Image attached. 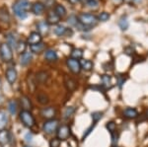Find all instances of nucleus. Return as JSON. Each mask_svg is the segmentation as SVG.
I'll use <instances>...</instances> for the list:
<instances>
[{"mask_svg": "<svg viewBox=\"0 0 148 147\" xmlns=\"http://www.w3.org/2000/svg\"><path fill=\"white\" fill-rule=\"evenodd\" d=\"M109 19H110V14L107 13V12H102V13H100L99 16H98V20L102 21V22H106Z\"/></svg>", "mask_w": 148, "mask_h": 147, "instance_id": "obj_37", "label": "nucleus"}, {"mask_svg": "<svg viewBox=\"0 0 148 147\" xmlns=\"http://www.w3.org/2000/svg\"><path fill=\"white\" fill-rule=\"evenodd\" d=\"M45 49H46V44H44V42H39V44H33V46H31V51H32V53H42V51H45Z\"/></svg>", "mask_w": 148, "mask_h": 147, "instance_id": "obj_21", "label": "nucleus"}, {"mask_svg": "<svg viewBox=\"0 0 148 147\" xmlns=\"http://www.w3.org/2000/svg\"><path fill=\"white\" fill-rule=\"evenodd\" d=\"M58 129V120H47L46 122L44 124V126H42V129L47 134H51L53 133L56 130Z\"/></svg>", "mask_w": 148, "mask_h": 147, "instance_id": "obj_5", "label": "nucleus"}, {"mask_svg": "<svg viewBox=\"0 0 148 147\" xmlns=\"http://www.w3.org/2000/svg\"><path fill=\"white\" fill-rule=\"evenodd\" d=\"M116 80H118V84H119V87L121 88V86H123V84H125V78L121 76V75H119V76H116Z\"/></svg>", "mask_w": 148, "mask_h": 147, "instance_id": "obj_41", "label": "nucleus"}, {"mask_svg": "<svg viewBox=\"0 0 148 147\" xmlns=\"http://www.w3.org/2000/svg\"><path fill=\"white\" fill-rule=\"evenodd\" d=\"M106 127L108 129V130L111 132V134H113L116 132V124L114 122H110L108 124H106Z\"/></svg>", "mask_w": 148, "mask_h": 147, "instance_id": "obj_36", "label": "nucleus"}, {"mask_svg": "<svg viewBox=\"0 0 148 147\" xmlns=\"http://www.w3.org/2000/svg\"><path fill=\"white\" fill-rule=\"evenodd\" d=\"M80 64H81V69H83L85 71H90L93 69V67H94L93 62L91 60H89V59H83V60L80 62Z\"/></svg>", "mask_w": 148, "mask_h": 147, "instance_id": "obj_24", "label": "nucleus"}, {"mask_svg": "<svg viewBox=\"0 0 148 147\" xmlns=\"http://www.w3.org/2000/svg\"><path fill=\"white\" fill-rule=\"evenodd\" d=\"M21 106L25 111H31L32 110V102L27 96H22L20 99Z\"/></svg>", "mask_w": 148, "mask_h": 147, "instance_id": "obj_19", "label": "nucleus"}, {"mask_svg": "<svg viewBox=\"0 0 148 147\" xmlns=\"http://www.w3.org/2000/svg\"><path fill=\"white\" fill-rule=\"evenodd\" d=\"M17 109H18V104L16 100H11L8 103V111L10 112L11 115H15L17 113Z\"/></svg>", "mask_w": 148, "mask_h": 147, "instance_id": "obj_27", "label": "nucleus"}, {"mask_svg": "<svg viewBox=\"0 0 148 147\" xmlns=\"http://www.w3.org/2000/svg\"><path fill=\"white\" fill-rule=\"evenodd\" d=\"M70 134H71V130H70V127H69L67 124H63L57 129V138L60 141L68 139Z\"/></svg>", "mask_w": 148, "mask_h": 147, "instance_id": "obj_6", "label": "nucleus"}, {"mask_svg": "<svg viewBox=\"0 0 148 147\" xmlns=\"http://www.w3.org/2000/svg\"><path fill=\"white\" fill-rule=\"evenodd\" d=\"M31 4L28 0H16L12 5L13 12L17 17L24 19L27 16V12L30 10Z\"/></svg>", "mask_w": 148, "mask_h": 147, "instance_id": "obj_1", "label": "nucleus"}, {"mask_svg": "<svg viewBox=\"0 0 148 147\" xmlns=\"http://www.w3.org/2000/svg\"><path fill=\"white\" fill-rule=\"evenodd\" d=\"M112 1H113V3L114 5H120L121 3H123V0H112Z\"/></svg>", "mask_w": 148, "mask_h": 147, "instance_id": "obj_43", "label": "nucleus"}, {"mask_svg": "<svg viewBox=\"0 0 148 147\" xmlns=\"http://www.w3.org/2000/svg\"><path fill=\"white\" fill-rule=\"evenodd\" d=\"M64 84H65V87L67 88L68 91H70V92H73L74 90L77 88V82H76L73 78L69 77L67 75L64 77Z\"/></svg>", "mask_w": 148, "mask_h": 147, "instance_id": "obj_13", "label": "nucleus"}, {"mask_svg": "<svg viewBox=\"0 0 148 147\" xmlns=\"http://www.w3.org/2000/svg\"><path fill=\"white\" fill-rule=\"evenodd\" d=\"M80 1H81V2H83V3H86V4H87L88 2L90 1V0H80Z\"/></svg>", "mask_w": 148, "mask_h": 147, "instance_id": "obj_46", "label": "nucleus"}, {"mask_svg": "<svg viewBox=\"0 0 148 147\" xmlns=\"http://www.w3.org/2000/svg\"><path fill=\"white\" fill-rule=\"evenodd\" d=\"M95 1H98V0H95Z\"/></svg>", "mask_w": 148, "mask_h": 147, "instance_id": "obj_50", "label": "nucleus"}, {"mask_svg": "<svg viewBox=\"0 0 148 147\" xmlns=\"http://www.w3.org/2000/svg\"><path fill=\"white\" fill-rule=\"evenodd\" d=\"M59 21H60V18L57 16V14L54 11H51L47 14V22L49 23V25H56L59 23Z\"/></svg>", "mask_w": 148, "mask_h": 147, "instance_id": "obj_15", "label": "nucleus"}, {"mask_svg": "<svg viewBox=\"0 0 148 147\" xmlns=\"http://www.w3.org/2000/svg\"><path fill=\"white\" fill-rule=\"evenodd\" d=\"M26 47H27V44H26V42H25L19 41V42H17V46H16V51H17L18 53L22 54V53H25Z\"/></svg>", "mask_w": 148, "mask_h": 147, "instance_id": "obj_31", "label": "nucleus"}, {"mask_svg": "<svg viewBox=\"0 0 148 147\" xmlns=\"http://www.w3.org/2000/svg\"><path fill=\"white\" fill-rule=\"evenodd\" d=\"M33 59V55L31 53H24L20 56V64L22 66H27L30 64Z\"/></svg>", "mask_w": 148, "mask_h": 147, "instance_id": "obj_16", "label": "nucleus"}, {"mask_svg": "<svg viewBox=\"0 0 148 147\" xmlns=\"http://www.w3.org/2000/svg\"><path fill=\"white\" fill-rule=\"evenodd\" d=\"M66 64H67L68 68L70 69L71 72L75 73V74H78V73L81 71V64L80 61L77 60V59L74 58H67L66 60Z\"/></svg>", "mask_w": 148, "mask_h": 147, "instance_id": "obj_7", "label": "nucleus"}, {"mask_svg": "<svg viewBox=\"0 0 148 147\" xmlns=\"http://www.w3.org/2000/svg\"><path fill=\"white\" fill-rule=\"evenodd\" d=\"M60 145V140L58 138H53L49 142V147H59Z\"/></svg>", "mask_w": 148, "mask_h": 147, "instance_id": "obj_39", "label": "nucleus"}, {"mask_svg": "<svg viewBox=\"0 0 148 147\" xmlns=\"http://www.w3.org/2000/svg\"><path fill=\"white\" fill-rule=\"evenodd\" d=\"M37 29H38V32L42 36L47 35L49 32V25L47 21H40V22L37 24Z\"/></svg>", "mask_w": 148, "mask_h": 147, "instance_id": "obj_11", "label": "nucleus"}, {"mask_svg": "<svg viewBox=\"0 0 148 147\" xmlns=\"http://www.w3.org/2000/svg\"><path fill=\"white\" fill-rule=\"evenodd\" d=\"M95 125H96V124H92V125H91V126H90V127H89V129H88L87 130H86V132H85V133H84V135H83V138H85V137H86V136H88V134H89V133H90V132H91V131H92V130H93V129H94V127H95Z\"/></svg>", "mask_w": 148, "mask_h": 147, "instance_id": "obj_42", "label": "nucleus"}, {"mask_svg": "<svg viewBox=\"0 0 148 147\" xmlns=\"http://www.w3.org/2000/svg\"><path fill=\"white\" fill-rule=\"evenodd\" d=\"M87 6L89 7V8L94 9V10H95V9L98 8V2L95 1V0H90V1L87 3Z\"/></svg>", "mask_w": 148, "mask_h": 147, "instance_id": "obj_40", "label": "nucleus"}, {"mask_svg": "<svg viewBox=\"0 0 148 147\" xmlns=\"http://www.w3.org/2000/svg\"><path fill=\"white\" fill-rule=\"evenodd\" d=\"M10 140V134H9L8 130L1 129L0 130V144L1 145H5Z\"/></svg>", "mask_w": 148, "mask_h": 147, "instance_id": "obj_18", "label": "nucleus"}, {"mask_svg": "<svg viewBox=\"0 0 148 147\" xmlns=\"http://www.w3.org/2000/svg\"><path fill=\"white\" fill-rule=\"evenodd\" d=\"M5 75H6V79L7 81H8L10 84H14V83L16 82V80H17V71H16L15 68H8V69L6 70L5 72Z\"/></svg>", "mask_w": 148, "mask_h": 147, "instance_id": "obj_10", "label": "nucleus"}, {"mask_svg": "<svg viewBox=\"0 0 148 147\" xmlns=\"http://www.w3.org/2000/svg\"><path fill=\"white\" fill-rule=\"evenodd\" d=\"M125 2H126V3H131V2L133 1V0H123Z\"/></svg>", "mask_w": 148, "mask_h": 147, "instance_id": "obj_47", "label": "nucleus"}, {"mask_svg": "<svg viewBox=\"0 0 148 147\" xmlns=\"http://www.w3.org/2000/svg\"><path fill=\"white\" fill-rule=\"evenodd\" d=\"M128 20H127V17L126 16H121L120 21H119V26H120V28L123 31H125L127 30L128 28Z\"/></svg>", "mask_w": 148, "mask_h": 147, "instance_id": "obj_29", "label": "nucleus"}, {"mask_svg": "<svg viewBox=\"0 0 148 147\" xmlns=\"http://www.w3.org/2000/svg\"><path fill=\"white\" fill-rule=\"evenodd\" d=\"M56 115V110L53 107H49V108H45L40 111V116L42 118H47V120H52Z\"/></svg>", "mask_w": 148, "mask_h": 147, "instance_id": "obj_9", "label": "nucleus"}, {"mask_svg": "<svg viewBox=\"0 0 148 147\" xmlns=\"http://www.w3.org/2000/svg\"><path fill=\"white\" fill-rule=\"evenodd\" d=\"M54 34L56 36H58V37H63V36L69 34V29L65 28L62 25H58L56 29H54Z\"/></svg>", "mask_w": 148, "mask_h": 147, "instance_id": "obj_22", "label": "nucleus"}, {"mask_svg": "<svg viewBox=\"0 0 148 147\" xmlns=\"http://www.w3.org/2000/svg\"><path fill=\"white\" fill-rule=\"evenodd\" d=\"M102 80V86L104 87L105 89H110L112 87V77L110 75H103L101 77Z\"/></svg>", "mask_w": 148, "mask_h": 147, "instance_id": "obj_23", "label": "nucleus"}, {"mask_svg": "<svg viewBox=\"0 0 148 147\" xmlns=\"http://www.w3.org/2000/svg\"><path fill=\"white\" fill-rule=\"evenodd\" d=\"M4 104V97L3 96H0V107Z\"/></svg>", "mask_w": 148, "mask_h": 147, "instance_id": "obj_44", "label": "nucleus"}, {"mask_svg": "<svg viewBox=\"0 0 148 147\" xmlns=\"http://www.w3.org/2000/svg\"><path fill=\"white\" fill-rule=\"evenodd\" d=\"M47 73L45 72V71H40L37 74V76H36V82L37 83H40V84H42V83H45L47 81Z\"/></svg>", "mask_w": 148, "mask_h": 147, "instance_id": "obj_26", "label": "nucleus"}, {"mask_svg": "<svg viewBox=\"0 0 148 147\" xmlns=\"http://www.w3.org/2000/svg\"><path fill=\"white\" fill-rule=\"evenodd\" d=\"M77 19L81 25L85 27H93L98 23V18L90 13H81L77 16Z\"/></svg>", "mask_w": 148, "mask_h": 147, "instance_id": "obj_2", "label": "nucleus"}, {"mask_svg": "<svg viewBox=\"0 0 148 147\" xmlns=\"http://www.w3.org/2000/svg\"><path fill=\"white\" fill-rule=\"evenodd\" d=\"M20 120H21V122L28 127H33L36 124L34 116L32 115V113H31L30 111L23 110L22 112L20 113Z\"/></svg>", "mask_w": 148, "mask_h": 147, "instance_id": "obj_4", "label": "nucleus"}, {"mask_svg": "<svg viewBox=\"0 0 148 147\" xmlns=\"http://www.w3.org/2000/svg\"><path fill=\"white\" fill-rule=\"evenodd\" d=\"M102 118H103V113H101V112H95L92 113V118H93L94 124H96L97 122H99Z\"/></svg>", "mask_w": 148, "mask_h": 147, "instance_id": "obj_38", "label": "nucleus"}, {"mask_svg": "<svg viewBox=\"0 0 148 147\" xmlns=\"http://www.w3.org/2000/svg\"><path fill=\"white\" fill-rule=\"evenodd\" d=\"M70 57L74 59H81L83 57V51L81 49H74L70 53Z\"/></svg>", "mask_w": 148, "mask_h": 147, "instance_id": "obj_28", "label": "nucleus"}, {"mask_svg": "<svg viewBox=\"0 0 148 147\" xmlns=\"http://www.w3.org/2000/svg\"><path fill=\"white\" fill-rule=\"evenodd\" d=\"M74 112H75V109H74L73 107H67L63 113V118H65V120L70 118L73 116Z\"/></svg>", "mask_w": 148, "mask_h": 147, "instance_id": "obj_32", "label": "nucleus"}, {"mask_svg": "<svg viewBox=\"0 0 148 147\" xmlns=\"http://www.w3.org/2000/svg\"><path fill=\"white\" fill-rule=\"evenodd\" d=\"M0 56L5 62H10L13 59V51L12 47L8 42H2L0 44Z\"/></svg>", "mask_w": 148, "mask_h": 147, "instance_id": "obj_3", "label": "nucleus"}, {"mask_svg": "<svg viewBox=\"0 0 148 147\" xmlns=\"http://www.w3.org/2000/svg\"><path fill=\"white\" fill-rule=\"evenodd\" d=\"M28 83H29V88L32 90V91H34L35 88H36V85H37V82H36V78L33 77L32 75H29Z\"/></svg>", "mask_w": 148, "mask_h": 147, "instance_id": "obj_34", "label": "nucleus"}, {"mask_svg": "<svg viewBox=\"0 0 148 147\" xmlns=\"http://www.w3.org/2000/svg\"><path fill=\"white\" fill-rule=\"evenodd\" d=\"M24 147H31V146H27V145H26V146H24Z\"/></svg>", "mask_w": 148, "mask_h": 147, "instance_id": "obj_48", "label": "nucleus"}, {"mask_svg": "<svg viewBox=\"0 0 148 147\" xmlns=\"http://www.w3.org/2000/svg\"><path fill=\"white\" fill-rule=\"evenodd\" d=\"M54 12H56V13L57 14V16H58L60 19H62L66 16V9L64 8V6L60 5V4L56 6V8H54Z\"/></svg>", "mask_w": 148, "mask_h": 147, "instance_id": "obj_25", "label": "nucleus"}, {"mask_svg": "<svg viewBox=\"0 0 148 147\" xmlns=\"http://www.w3.org/2000/svg\"><path fill=\"white\" fill-rule=\"evenodd\" d=\"M45 59L49 62H53L57 59V54L53 49H47L45 53Z\"/></svg>", "mask_w": 148, "mask_h": 147, "instance_id": "obj_20", "label": "nucleus"}, {"mask_svg": "<svg viewBox=\"0 0 148 147\" xmlns=\"http://www.w3.org/2000/svg\"><path fill=\"white\" fill-rule=\"evenodd\" d=\"M31 9H32V12L35 14V15H42V14L45 12L46 6H45V4L42 3V2L37 1L33 4L32 7H31Z\"/></svg>", "mask_w": 148, "mask_h": 147, "instance_id": "obj_12", "label": "nucleus"}, {"mask_svg": "<svg viewBox=\"0 0 148 147\" xmlns=\"http://www.w3.org/2000/svg\"><path fill=\"white\" fill-rule=\"evenodd\" d=\"M42 36L40 35L39 32H32L30 34V36L28 37L27 44H30V46L37 44H39V42H42Z\"/></svg>", "mask_w": 148, "mask_h": 147, "instance_id": "obj_8", "label": "nucleus"}, {"mask_svg": "<svg viewBox=\"0 0 148 147\" xmlns=\"http://www.w3.org/2000/svg\"><path fill=\"white\" fill-rule=\"evenodd\" d=\"M7 124V116L4 111H0V130L4 129Z\"/></svg>", "mask_w": 148, "mask_h": 147, "instance_id": "obj_30", "label": "nucleus"}, {"mask_svg": "<svg viewBox=\"0 0 148 147\" xmlns=\"http://www.w3.org/2000/svg\"><path fill=\"white\" fill-rule=\"evenodd\" d=\"M69 1V3H71V4H76L78 1H80V0H68Z\"/></svg>", "mask_w": 148, "mask_h": 147, "instance_id": "obj_45", "label": "nucleus"}, {"mask_svg": "<svg viewBox=\"0 0 148 147\" xmlns=\"http://www.w3.org/2000/svg\"><path fill=\"white\" fill-rule=\"evenodd\" d=\"M37 99H38V101H39V103L42 104V105H47V104H49V97H47L46 94L38 95Z\"/></svg>", "mask_w": 148, "mask_h": 147, "instance_id": "obj_33", "label": "nucleus"}, {"mask_svg": "<svg viewBox=\"0 0 148 147\" xmlns=\"http://www.w3.org/2000/svg\"><path fill=\"white\" fill-rule=\"evenodd\" d=\"M123 116L126 118H135L138 117V112L136 109L134 108H126L125 111H123Z\"/></svg>", "mask_w": 148, "mask_h": 147, "instance_id": "obj_17", "label": "nucleus"}, {"mask_svg": "<svg viewBox=\"0 0 148 147\" xmlns=\"http://www.w3.org/2000/svg\"><path fill=\"white\" fill-rule=\"evenodd\" d=\"M7 40H8V44H10L11 46V47L12 46H15L16 47V46H17V41H16V39H15V37L13 36V34H8L7 35Z\"/></svg>", "mask_w": 148, "mask_h": 147, "instance_id": "obj_35", "label": "nucleus"}, {"mask_svg": "<svg viewBox=\"0 0 148 147\" xmlns=\"http://www.w3.org/2000/svg\"><path fill=\"white\" fill-rule=\"evenodd\" d=\"M147 118H148V111H147Z\"/></svg>", "mask_w": 148, "mask_h": 147, "instance_id": "obj_49", "label": "nucleus"}, {"mask_svg": "<svg viewBox=\"0 0 148 147\" xmlns=\"http://www.w3.org/2000/svg\"><path fill=\"white\" fill-rule=\"evenodd\" d=\"M0 22L7 24L10 22V14H9L8 9L5 6L0 7Z\"/></svg>", "mask_w": 148, "mask_h": 147, "instance_id": "obj_14", "label": "nucleus"}]
</instances>
